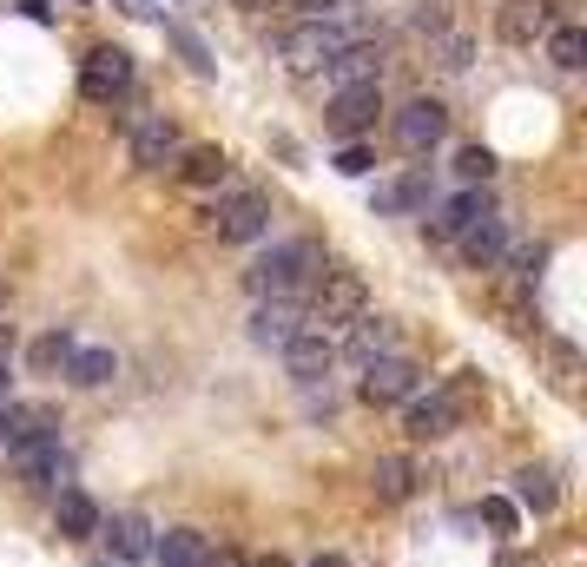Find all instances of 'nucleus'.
Returning <instances> with one entry per match:
<instances>
[{
    "instance_id": "nucleus-15",
    "label": "nucleus",
    "mask_w": 587,
    "mask_h": 567,
    "mask_svg": "<svg viewBox=\"0 0 587 567\" xmlns=\"http://www.w3.org/2000/svg\"><path fill=\"white\" fill-rule=\"evenodd\" d=\"M284 363H291V376L297 383H317V376H330V363H337V344H330V331H304L284 344Z\"/></svg>"
},
{
    "instance_id": "nucleus-6",
    "label": "nucleus",
    "mask_w": 587,
    "mask_h": 567,
    "mask_svg": "<svg viewBox=\"0 0 587 567\" xmlns=\"http://www.w3.org/2000/svg\"><path fill=\"white\" fill-rule=\"evenodd\" d=\"M79 93L93 106H119L132 93V53L126 47H93L87 66H79Z\"/></svg>"
},
{
    "instance_id": "nucleus-36",
    "label": "nucleus",
    "mask_w": 587,
    "mask_h": 567,
    "mask_svg": "<svg viewBox=\"0 0 587 567\" xmlns=\"http://www.w3.org/2000/svg\"><path fill=\"white\" fill-rule=\"evenodd\" d=\"M337 172H344V179H363V172H370V145H363V139H350V145L337 152Z\"/></svg>"
},
{
    "instance_id": "nucleus-39",
    "label": "nucleus",
    "mask_w": 587,
    "mask_h": 567,
    "mask_svg": "<svg viewBox=\"0 0 587 567\" xmlns=\"http://www.w3.org/2000/svg\"><path fill=\"white\" fill-rule=\"evenodd\" d=\"M8 8L27 14V21H40V27H53V8H47V0H8Z\"/></svg>"
},
{
    "instance_id": "nucleus-31",
    "label": "nucleus",
    "mask_w": 587,
    "mask_h": 567,
    "mask_svg": "<svg viewBox=\"0 0 587 567\" xmlns=\"http://www.w3.org/2000/svg\"><path fill=\"white\" fill-rule=\"evenodd\" d=\"M456 172H462V185H488L495 152H488V145H462V152H456Z\"/></svg>"
},
{
    "instance_id": "nucleus-18",
    "label": "nucleus",
    "mask_w": 587,
    "mask_h": 567,
    "mask_svg": "<svg viewBox=\"0 0 587 567\" xmlns=\"http://www.w3.org/2000/svg\"><path fill=\"white\" fill-rule=\"evenodd\" d=\"M152 560L158 567H212V541L199 528H165V534H152Z\"/></svg>"
},
{
    "instance_id": "nucleus-11",
    "label": "nucleus",
    "mask_w": 587,
    "mask_h": 567,
    "mask_svg": "<svg viewBox=\"0 0 587 567\" xmlns=\"http://www.w3.org/2000/svg\"><path fill=\"white\" fill-rule=\"evenodd\" d=\"M179 145H186L179 126L165 119V113H152V119L132 126V166H139V172H165V166L179 158Z\"/></svg>"
},
{
    "instance_id": "nucleus-5",
    "label": "nucleus",
    "mask_w": 587,
    "mask_h": 567,
    "mask_svg": "<svg viewBox=\"0 0 587 567\" xmlns=\"http://www.w3.org/2000/svg\"><path fill=\"white\" fill-rule=\"evenodd\" d=\"M212 231L225 237V245H258V237L271 231V198L258 192H225L212 205Z\"/></svg>"
},
{
    "instance_id": "nucleus-38",
    "label": "nucleus",
    "mask_w": 587,
    "mask_h": 567,
    "mask_svg": "<svg viewBox=\"0 0 587 567\" xmlns=\"http://www.w3.org/2000/svg\"><path fill=\"white\" fill-rule=\"evenodd\" d=\"M126 21H158V0H113Z\"/></svg>"
},
{
    "instance_id": "nucleus-16",
    "label": "nucleus",
    "mask_w": 587,
    "mask_h": 567,
    "mask_svg": "<svg viewBox=\"0 0 587 567\" xmlns=\"http://www.w3.org/2000/svg\"><path fill=\"white\" fill-rule=\"evenodd\" d=\"M100 502L87 495V489H60L53 495V528H60V541H93L100 534Z\"/></svg>"
},
{
    "instance_id": "nucleus-29",
    "label": "nucleus",
    "mask_w": 587,
    "mask_h": 567,
    "mask_svg": "<svg viewBox=\"0 0 587 567\" xmlns=\"http://www.w3.org/2000/svg\"><path fill=\"white\" fill-rule=\"evenodd\" d=\"M66 357H73V337H66V331H47V337L27 344V370H34V376H60Z\"/></svg>"
},
{
    "instance_id": "nucleus-27",
    "label": "nucleus",
    "mask_w": 587,
    "mask_h": 567,
    "mask_svg": "<svg viewBox=\"0 0 587 567\" xmlns=\"http://www.w3.org/2000/svg\"><path fill=\"white\" fill-rule=\"evenodd\" d=\"M515 495H522L528 515H554V502H561V489H554L548 468H522V475H515Z\"/></svg>"
},
{
    "instance_id": "nucleus-37",
    "label": "nucleus",
    "mask_w": 587,
    "mask_h": 567,
    "mask_svg": "<svg viewBox=\"0 0 587 567\" xmlns=\"http://www.w3.org/2000/svg\"><path fill=\"white\" fill-rule=\"evenodd\" d=\"M291 8H304V21H337L344 0H291Z\"/></svg>"
},
{
    "instance_id": "nucleus-40",
    "label": "nucleus",
    "mask_w": 587,
    "mask_h": 567,
    "mask_svg": "<svg viewBox=\"0 0 587 567\" xmlns=\"http://www.w3.org/2000/svg\"><path fill=\"white\" fill-rule=\"evenodd\" d=\"M14 363V323H0V370Z\"/></svg>"
},
{
    "instance_id": "nucleus-3",
    "label": "nucleus",
    "mask_w": 587,
    "mask_h": 567,
    "mask_svg": "<svg viewBox=\"0 0 587 567\" xmlns=\"http://www.w3.org/2000/svg\"><path fill=\"white\" fill-rule=\"evenodd\" d=\"M350 47V27L344 21H297L284 40H278V60L297 73V79H310V73H323L330 60H337Z\"/></svg>"
},
{
    "instance_id": "nucleus-43",
    "label": "nucleus",
    "mask_w": 587,
    "mask_h": 567,
    "mask_svg": "<svg viewBox=\"0 0 587 567\" xmlns=\"http://www.w3.org/2000/svg\"><path fill=\"white\" fill-rule=\"evenodd\" d=\"M0 402H14V396H8V370H0Z\"/></svg>"
},
{
    "instance_id": "nucleus-42",
    "label": "nucleus",
    "mask_w": 587,
    "mask_h": 567,
    "mask_svg": "<svg viewBox=\"0 0 587 567\" xmlns=\"http://www.w3.org/2000/svg\"><path fill=\"white\" fill-rule=\"evenodd\" d=\"M212 567H244V560H238V554H218V547H212Z\"/></svg>"
},
{
    "instance_id": "nucleus-35",
    "label": "nucleus",
    "mask_w": 587,
    "mask_h": 567,
    "mask_svg": "<svg viewBox=\"0 0 587 567\" xmlns=\"http://www.w3.org/2000/svg\"><path fill=\"white\" fill-rule=\"evenodd\" d=\"M548 363H554V383H561V389L580 383V357H574V344H548Z\"/></svg>"
},
{
    "instance_id": "nucleus-4",
    "label": "nucleus",
    "mask_w": 587,
    "mask_h": 567,
    "mask_svg": "<svg viewBox=\"0 0 587 567\" xmlns=\"http://www.w3.org/2000/svg\"><path fill=\"white\" fill-rule=\"evenodd\" d=\"M363 304H370L363 271H350V265H323V271H317V310H310V331H323V323H350V317H363Z\"/></svg>"
},
{
    "instance_id": "nucleus-41",
    "label": "nucleus",
    "mask_w": 587,
    "mask_h": 567,
    "mask_svg": "<svg viewBox=\"0 0 587 567\" xmlns=\"http://www.w3.org/2000/svg\"><path fill=\"white\" fill-rule=\"evenodd\" d=\"M310 567H350V560H344V554H317Z\"/></svg>"
},
{
    "instance_id": "nucleus-9",
    "label": "nucleus",
    "mask_w": 587,
    "mask_h": 567,
    "mask_svg": "<svg viewBox=\"0 0 587 567\" xmlns=\"http://www.w3.org/2000/svg\"><path fill=\"white\" fill-rule=\"evenodd\" d=\"M310 323V310L297 297H265L258 310H251V344H265V350H284L297 331Z\"/></svg>"
},
{
    "instance_id": "nucleus-23",
    "label": "nucleus",
    "mask_w": 587,
    "mask_h": 567,
    "mask_svg": "<svg viewBox=\"0 0 587 567\" xmlns=\"http://www.w3.org/2000/svg\"><path fill=\"white\" fill-rule=\"evenodd\" d=\"M323 73H337V87H363V79H377L383 73V53L377 47H363V40H350L337 60H330Z\"/></svg>"
},
{
    "instance_id": "nucleus-20",
    "label": "nucleus",
    "mask_w": 587,
    "mask_h": 567,
    "mask_svg": "<svg viewBox=\"0 0 587 567\" xmlns=\"http://www.w3.org/2000/svg\"><path fill=\"white\" fill-rule=\"evenodd\" d=\"M179 179L186 185H199V192H212V185H225V172H231V158L218 152V145H179Z\"/></svg>"
},
{
    "instance_id": "nucleus-10",
    "label": "nucleus",
    "mask_w": 587,
    "mask_h": 567,
    "mask_svg": "<svg viewBox=\"0 0 587 567\" xmlns=\"http://www.w3.org/2000/svg\"><path fill=\"white\" fill-rule=\"evenodd\" d=\"M416 389H423V370H416L409 357H377V363H363V402H409Z\"/></svg>"
},
{
    "instance_id": "nucleus-17",
    "label": "nucleus",
    "mask_w": 587,
    "mask_h": 567,
    "mask_svg": "<svg viewBox=\"0 0 587 567\" xmlns=\"http://www.w3.org/2000/svg\"><path fill=\"white\" fill-rule=\"evenodd\" d=\"M383 218H409V211H430V166H409L403 179H390V185H377V198H370Z\"/></svg>"
},
{
    "instance_id": "nucleus-22",
    "label": "nucleus",
    "mask_w": 587,
    "mask_h": 567,
    "mask_svg": "<svg viewBox=\"0 0 587 567\" xmlns=\"http://www.w3.org/2000/svg\"><path fill=\"white\" fill-rule=\"evenodd\" d=\"M370 489H377L383 502H409V495H416V462H403V455H377Z\"/></svg>"
},
{
    "instance_id": "nucleus-14",
    "label": "nucleus",
    "mask_w": 587,
    "mask_h": 567,
    "mask_svg": "<svg viewBox=\"0 0 587 567\" xmlns=\"http://www.w3.org/2000/svg\"><path fill=\"white\" fill-rule=\"evenodd\" d=\"M14 475L27 481V489H60V475H66V455H60V436H40V442H21V449H14Z\"/></svg>"
},
{
    "instance_id": "nucleus-19",
    "label": "nucleus",
    "mask_w": 587,
    "mask_h": 567,
    "mask_svg": "<svg viewBox=\"0 0 587 567\" xmlns=\"http://www.w3.org/2000/svg\"><path fill=\"white\" fill-rule=\"evenodd\" d=\"M344 350L357 357V363H377V357H396V331H390V317H350V337H344Z\"/></svg>"
},
{
    "instance_id": "nucleus-21",
    "label": "nucleus",
    "mask_w": 587,
    "mask_h": 567,
    "mask_svg": "<svg viewBox=\"0 0 587 567\" xmlns=\"http://www.w3.org/2000/svg\"><path fill=\"white\" fill-rule=\"evenodd\" d=\"M60 376H73L79 389H100V383H113V376H119V357H113L106 344H87V350L73 344V357H66V370H60Z\"/></svg>"
},
{
    "instance_id": "nucleus-24",
    "label": "nucleus",
    "mask_w": 587,
    "mask_h": 567,
    "mask_svg": "<svg viewBox=\"0 0 587 567\" xmlns=\"http://www.w3.org/2000/svg\"><path fill=\"white\" fill-rule=\"evenodd\" d=\"M488 211H495V205H488V192H475V185H469L462 198H449V205L430 218V231H436V237H456L462 224H475V218H488Z\"/></svg>"
},
{
    "instance_id": "nucleus-30",
    "label": "nucleus",
    "mask_w": 587,
    "mask_h": 567,
    "mask_svg": "<svg viewBox=\"0 0 587 567\" xmlns=\"http://www.w3.org/2000/svg\"><path fill=\"white\" fill-rule=\"evenodd\" d=\"M482 528H488V534H501V541H509V534L522 528V515H515V502H509V495H482Z\"/></svg>"
},
{
    "instance_id": "nucleus-26",
    "label": "nucleus",
    "mask_w": 587,
    "mask_h": 567,
    "mask_svg": "<svg viewBox=\"0 0 587 567\" xmlns=\"http://www.w3.org/2000/svg\"><path fill=\"white\" fill-rule=\"evenodd\" d=\"M548 34V8L541 0H509V8H501V40H541Z\"/></svg>"
},
{
    "instance_id": "nucleus-13",
    "label": "nucleus",
    "mask_w": 587,
    "mask_h": 567,
    "mask_svg": "<svg viewBox=\"0 0 587 567\" xmlns=\"http://www.w3.org/2000/svg\"><path fill=\"white\" fill-rule=\"evenodd\" d=\"M40 436H60V416L47 402H0V442L21 449V442H40Z\"/></svg>"
},
{
    "instance_id": "nucleus-12",
    "label": "nucleus",
    "mask_w": 587,
    "mask_h": 567,
    "mask_svg": "<svg viewBox=\"0 0 587 567\" xmlns=\"http://www.w3.org/2000/svg\"><path fill=\"white\" fill-rule=\"evenodd\" d=\"M456 252H462V265H469V271H495V265H501V252H509V224H501L495 211H488V218H475V224H462V231H456Z\"/></svg>"
},
{
    "instance_id": "nucleus-7",
    "label": "nucleus",
    "mask_w": 587,
    "mask_h": 567,
    "mask_svg": "<svg viewBox=\"0 0 587 567\" xmlns=\"http://www.w3.org/2000/svg\"><path fill=\"white\" fill-rule=\"evenodd\" d=\"M377 113H383V87H377V79H363V87H337V100H330L323 126L350 145V139H363V132L377 126Z\"/></svg>"
},
{
    "instance_id": "nucleus-8",
    "label": "nucleus",
    "mask_w": 587,
    "mask_h": 567,
    "mask_svg": "<svg viewBox=\"0 0 587 567\" xmlns=\"http://www.w3.org/2000/svg\"><path fill=\"white\" fill-rule=\"evenodd\" d=\"M390 132H396V145H403L409 158H423V152H436V145H443V132H449V113H443L436 100H409V106L390 119Z\"/></svg>"
},
{
    "instance_id": "nucleus-2",
    "label": "nucleus",
    "mask_w": 587,
    "mask_h": 567,
    "mask_svg": "<svg viewBox=\"0 0 587 567\" xmlns=\"http://www.w3.org/2000/svg\"><path fill=\"white\" fill-rule=\"evenodd\" d=\"M475 402V370H462V383H449V389H416L409 396V416H403V429L416 436V442H436V436H456V423H462V410Z\"/></svg>"
},
{
    "instance_id": "nucleus-33",
    "label": "nucleus",
    "mask_w": 587,
    "mask_h": 567,
    "mask_svg": "<svg viewBox=\"0 0 587 567\" xmlns=\"http://www.w3.org/2000/svg\"><path fill=\"white\" fill-rule=\"evenodd\" d=\"M501 258L515 265V278H522V284H535V278H541V265H548V245H515V252H501Z\"/></svg>"
},
{
    "instance_id": "nucleus-32",
    "label": "nucleus",
    "mask_w": 587,
    "mask_h": 567,
    "mask_svg": "<svg viewBox=\"0 0 587 567\" xmlns=\"http://www.w3.org/2000/svg\"><path fill=\"white\" fill-rule=\"evenodd\" d=\"M469 60H475V40H469V34H449V27H443V40H436V66H443V73H462Z\"/></svg>"
},
{
    "instance_id": "nucleus-28",
    "label": "nucleus",
    "mask_w": 587,
    "mask_h": 567,
    "mask_svg": "<svg viewBox=\"0 0 587 567\" xmlns=\"http://www.w3.org/2000/svg\"><path fill=\"white\" fill-rule=\"evenodd\" d=\"M541 40H548V60H554L561 73H580V66H587V27H548Z\"/></svg>"
},
{
    "instance_id": "nucleus-1",
    "label": "nucleus",
    "mask_w": 587,
    "mask_h": 567,
    "mask_svg": "<svg viewBox=\"0 0 587 567\" xmlns=\"http://www.w3.org/2000/svg\"><path fill=\"white\" fill-rule=\"evenodd\" d=\"M323 271V245H310V237H291V245H271L258 265L244 271V291L251 297H297V284H310Z\"/></svg>"
},
{
    "instance_id": "nucleus-34",
    "label": "nucleus",
    "mask_w": 587,
    "mask_h": 567,
    "mask_svg": "<svg viewBox=\"0 0 587 567\" xmlns=\"http://www.w3.org/2000/svg\"><path fill=\"white\" fill-rule=\"evenodd\" d=\"M165 34H173V40H179V53L192 60V73H212V53H205V40H199L192 27H179V21H173V27H165Z\"/></svg>"
},
{
    "instance_id": "nucleus-25",
    "label": "nucleus",
    "mask_w": 587,
    "mask_h": 567,
    "mask_svg": "<svg viewBox=\"0 0 587 567\" xmlns=\"http://www.w3.org/2000/svg\"><path fill=\"white\" fill-rule=\"evenodd\" d=\"M100 534H106L113 554H126V560L152 554V521H145V515H113V521H100Z\"/></svg>"
}]
</instances>
